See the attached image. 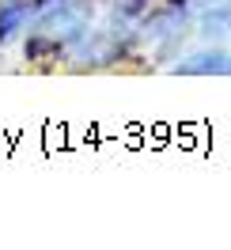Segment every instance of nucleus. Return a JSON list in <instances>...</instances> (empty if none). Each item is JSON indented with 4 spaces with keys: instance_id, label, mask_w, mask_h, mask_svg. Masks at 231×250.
Listing matches in <instances>:
<instances>
[{
    "instance_id": "obj_1",
    "label": "nucleus",
    "mask_w": 231,
    "mask_h": 250,
    "mask_svg": "<svg viewBox=\"0 0 231 250\" xmlns=\"http://www.w3.org/2000/svg\"><path fill=\"white\" fill-rule=\"evenodd\" d=\"M34 12L23 31V61L57 64L68 57L84 31L91 27L95 4L91 0H31Z\"/></svg>"
},
{
    "instance_id": "obj_2",
    "label": "nucleus",
    "mask_w": 231,
    "mask_h": 250,
    "mask_svg": "<svg viewBox=\"0 0 231 250\" xmlns=\"http://www.w3.org/2000/svg\"><path fill=\"white\" fill-rule=\"evenodd\" d=\"M174 76H231V49L224 46H205L197 53H186L170 68Z\"/></svg>"
},
{
    "instance_id": "obj_3",
    "label": "nucleus",
    "mask_w": 231,
    "mask_h": 250,
    "mask_svg": "<svg viewBox=\"0 0 231 250\" xmlns=\"http://www.w3.org/2000/svg\"><path fill=\"white\" fill-rule=\"evenodd\" d=\"M193 19H197V34H201L205 46H220V42H228V38H231V4H228V0L205 4Z\"/></svg>"
},
{
    "instance_id": "obj_4",
    "label": "nucleus",
    "mask_w": 231,
    "mask_h": 250,
    "mask_svg": "<svg viewBox=\"0 0 231 250\" xmlns=\"http://www.w3.org/2000/svg\"><path fill=\"white\" fill-rule=\"evenodd\" d=\"M31 12H34L31 0H0V49H8L16 38H23Z\"/></svg>"
}]
</instances>
